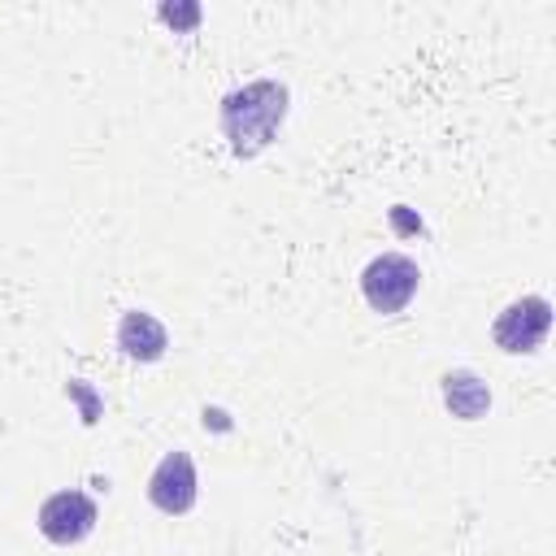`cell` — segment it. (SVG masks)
<instances>
[{
	"label": "cell",
	"instance_id": "obj_1",
	"mask_svg": "<svg viewBox=\"0 0 556 556\" xmlns=\"http://www.w3.org/2000/svg\"><path fill=\"white\" fill-rule=\"evenodd\" d=\"M287 117V87L282 83H248L222 100V130L235 148V156H256Z\"/></svg>",
	"mask_w": 556,
	"mask_h": 556
},
{
	"label": "cell",
	"instance_id": "obj_2",
	"mask_svg": "<svg viewBox=\"0 0 556 556\" xmlns=\"http://www.w3.org/2000/svg\"><path fill=\"white\" fill-rule=\"evenodd\" d=\"M417 282H421V269L404 252H382V256H374L361 269V295H365V304L374 313H400V308H408V300L417 295Z\"/></svg>",
	"mask_w": 556,
	"mask_h": 556
},
{
	"label": "cell",
	"instance_id": "obj_3",
	"mask_svg": "<svg viewBox=\"0 0 556 556\" xmlns=\"http://www.w3.org/2000/svg\"><path fill=\"white\" fill-rule=\"evenodd\" d=\"M96 521H100L96 500L83 495V491H74V486H70V491H52V495L39 504V517H35L39 534H43L48 543H56V547L83 543V539L96 530Z\"/></svg>",
	"mask_w": 556,
	"mask_h": 556
},
{
	"label": "cell",
	"instance_id": "obj_4",
	"mask_svg": "<svg viewBox=\"0 0 556 556\" xmlns=\"http://www.w3.org/2000/svg\"><path fill=\"white\" fill-rule=\"evenodd\" d=\"M547 330H552V304H547L543 295H521V300H513V304L495 317V326H491V334H495V343H500L504 352H534V348L547 339Z\"/></svg>",
	"mask_w": 556,
	"mask_h": 556
},
{
	"label": "cell",
	"instance_id": "obj_5",
	"mask_svg": "<svg viewBox=\"0 0 556 556\" xmlns=\"http://www.w3.org/2000/svg\"><path fill=\"white\" fill-rule=\"evenodd\" d=\"M148 500L165 517H182L195 504V460L182 447H174L156 460V469L148 473Z\"/></svg>",
	"mask_w": 556,
	"mask_h": 556
},
{
	"label": "cell",
	"instance_id": "obj_6",
	"mask_svg": "<svg viewBox=\"0 0 556 556\" xmlns=\"http://www.w3.org/2000/svg\"><path fill=\"white\" fill-rule=\"evenodd\" d=\"M117 348H122L130 361H161L165 348H169V330H165L152 313L130 308V313H122V321H117Z\"/></svg>",
	"mask_w": 556,
	"mask_h": 556
},
{
	"label": "cell",
	"instance_id": "obj_7",
	"mask_svg": "<svg viewBox=\"0 0 556 556\" xmlns=\"http://www.w3.org/2000/svg\"><path fill=\"white\" fill-rule=\"evenodd\" d=\"M443 404L452 417L478 421L491 408V387L473 369H452V374H443Z\"/></svg>",
	"mask_w": 556,
	"mask_h": 556
}]
</instances>
